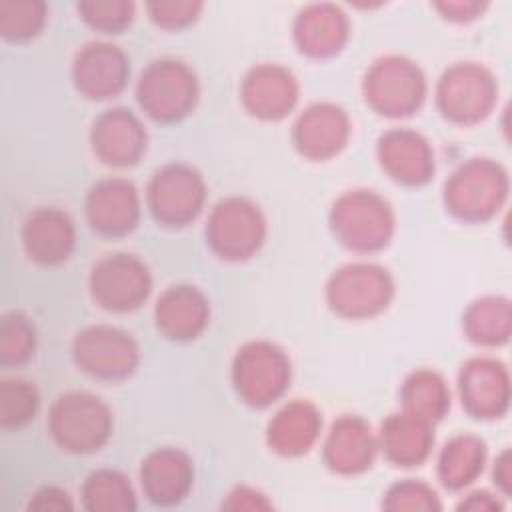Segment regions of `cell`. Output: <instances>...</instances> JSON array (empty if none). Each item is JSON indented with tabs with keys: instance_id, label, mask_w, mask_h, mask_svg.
Returning a JSON list of instances; mask_svg holds the SVG:
<instances>
[{
	"instance_id": "cell-8",
	"label": "cell",
	"mask_w": 512,
	"mask_h": 512,
	"mask_svg": "<svg viewBox=\"0 0 512 512\" xmlns=\"http://www.w3.org/2000/svg\"><path fill=\"white\" fill-rule=\"evenodd\" d=\"M74 358L82 370L100 378H122L130 374L138 360L134 340L118 328L92 326L78 334Z\"/></svg>"
},
{
	"instance_id": "cell-15",
	"label": "cell",
	"mask_w": 512,
	"mask_h": 512,
	"mask_svg": "<svg viewBox=\"0 0 512 512\" xmlns=\"http://www.w3.org/2000/svg\"><path fill=\"white\" fill-rule=\"evenodd\" d=\"M86 212L94 230L104 234L128 232L138 218L136 190L126 180H102L90 190Z\"/></svg>"
},
{
	"instance_id": "cell-31",
	"label": "cell",
	"mask_w": 512,
	"mask_h": 512,
	"mask_svg": "<svg viewBox=\"0 0 512 512\" xmlns=\"http://www.w3.org/2000/svg\"><path fill=\"white\" fill-rule=\"evenodd\" d=\"M34 326L26 316L10 312L0 322V362L4 366L22 364L34 352Z\"/></svg>"
},
{
	"instance_id": "cell-18",
	"label": "cell",
	"mask_w": 512,
	"mask_h": 512,
	"mask_svg": "<svg viewBox=\"0 0 512 512\" xmlns=\"http://www.w3.org/2000/svg\"><path fill=\"white\" fill-rule=\"evenodd\" d=\"M348 138L346 114L330 104L310 106L294 126V140L302 154L326 158L336 154Z\"/></svg>"
},
{
	"instance_id": "cell-10",
	"label": "cell",
	"mask_w": 512,
	"mask_h": 512,
	"mask_svg": "<svg viewBox=\"0 0 512 512\" xmlns=\"http://www.w3.org/2000/svg\"><path fill=\"white\" fill-rule=\"evenodd\" d=\"M504 174L488 162H470L446 182V204L462 218L490 214L504 194Z\"/></svg>"
},
{
	"instance_id": "cell-19",
	"label": "cell",
	"mask_w": 512,
	"mask_h": 512,
	"mask_svg": "<svg viewBox=\"0 0 512 512\" xmlns=\"http://www.w3.org/2000/svg\"><path fill=\"white\" fill-rule=\"evenodd\" d=\"M326 462L332 470L342 474H354L366 470L376 452L374 436L356 416H344L334 422L326 440Z\"/></svg>"
},
{
	"instance_id": "cell-23",
	"label": "cell",
	"mask_w": 512,
	"mask_h": 512,
	"mask_svg": "<svg viewBox=\"0 0 512 512\" xmlns=\"http://www.w3.org/2000/svg\"><path fill=\"white\" fill-rule=\"evenodd\" d=\"M430 424L432 422L406 410L402 414H392L382 424L380 432V442L388 458L402 466L420 464L434 442Z\"/></svg>"
},
{
	"instance_id": "cell-12",
	"label": "cell",
	"mask_w": 512,
	"mask_h": 512,
	"mask_svg": "<svg viewBox=\"0 0 512 512\" xmlns=\"http://www.w3.org/2000/svg\"><path fill=\"white\" fill-rule=\"evenodd\" d=\"M494 98L492 78L476 66H456L438 86V102L446 116L468 122L482 118Z\"/></svg>"
},
{
	"instance_id": "cell-28",
	"label": "cell",
	"mask_w": 512,
	"mask_h": 512,
	"mask_svg": "<svg viewBox=\"0 0 512 512\" xmlns=\"http://www.w3.org/2000/svg\"><path fill=\"white\" fill-rule=\"evenodd\" d=\"M482 462L484 444L472 436H458L444 446L438 460V474L448 488H462L476 478Z\"/></svg>"
},
{
	"instance_id": "cell-32",
	"label": "cell",
	"mask_w": 512,
	"mask_h": 512,
	"mask_svg": "<svg viewBox=\"0 0 512 512\" xmlns=\"http://www.w3.org/2000/svg\"><path fill=\"white\" fill-rule=\"evenodd\" d=\"M44 22L42 2H0V32L6 40H26L34 36Z\"/></svg>"
},
{
	"instance_id": "cell-16",
	"label": "cell",
	"mask_w": 512,
	"mask_h": 512,
	"mask_svg": "<svg viewBox=\"0 0 512 512\" xmlns=\"http://www.w3.org/2000/svg\"><path fill=\"white\" fill-rule=\"evenodd\" d=\"M128 76L124 54L110 44L86 46L74 64L76 86L90 98H108L122 90Z\"/></svg>"
},
{
	"instance_id": "cell-30",
	"label": "cell",
	"mask_w": 512,
	"mask_h": 512,
	"mask_svg": "<svg viewBox=\"0 0 512 512\" xmlns=\"http://www.w3.org/2000/svg\"><path fill=\"white\" fill-rule=\"evenodd\" d=\"M38 410V394L26 380L0 382V424L2 428H20L34 418Z\"/></svg>"
},
{
	"instance_id": "cell-34",
	"label": "cell",
	"mask_w": 512,
	"mask_h": 512,
	"mask_svg": "<svg viewBox=\"0 0 512 512\" xmlns=\"http://www.w3.org/2000/svg\"><path fill=\"white\" fill-rule=\"evenodd\" d=\"M80 10L84 12V18L98 28L104 30H116L130 22L132 4L126 2H90L82 4Z\"/></svg>"
},
{
	"instance_id": "cell-21",
	"label": "cell",
	"mask_w": 512,
	"mask_h": 512,
	"mask_svg": "<svg viewBox=\"0 0 512 512\" xmlns=\"http://www.w3.org/2000/svg\"><path fill=\"white\" fill-rule=\"evenodd\" d=\"M242 94L252 114L280 118L294 106L298 88L292 74L284 68L260 66L248 74Z\"/></svg>"
},
{
	"instance_id": "cell-7",
	"label": "cell",
	"mask_w": 512,
	"mask_h": 512,
	"mask_svg": "<svg viewBox=\"0 0 512 512\" xmlns=\"http://www.w3.org/2000/svg\"><path fill=\"white\" fill-rule=\"evenodd\" d=\"M206 236L224 258H246L262 244L264 218L252 202L230 198L214 208Z\"/></svg>"
},
{
	"instance_id": "cell-33",
	"label": "cell",
	"mask_w": 512,
	"mask_h": 512,
	"mask_svg": "<svg viewBox=\"0 0 512 512\" xmlns=\"http://www.w3.org/2000/svg\"><path fill=\"white\" fill-rule=\"evenodd\" d=\"M384 506L388 510H438L440 502L426 484L402 482L388 490Z\"/></svg>"
},
{
	"instance_id": "cell-36",
	"label": "cell",
	"mask_w": 512,
	"mask_h": 512,
	"mask_svg": "<svg viewBox=\"0 0 512 512\" xmlns=\"http://www.w3.org/2000/svg\"><path fill=\"white\" fill-rule=\"evenodd\" d=\"M200 8V4H154L152 10H154V18L158 22H164V24H182V22H188L190 18H194L196 10Z\"/></svg>"
},
{
	"instance_id": "cell-11",
	"label": "cell",
	"mask_w": 512,
	"mask_h": 512,
	"mask_svg": "<svg viewBox=\"0 0 512 512\" xmlns=\"http://www.w3.org/2000/svg\"><path fill=\"white\" fill-rule=\"evenodd\" d=\"M150 208L166 224H184L200 212L204 186L200 176L186 166H166L150 184Z\"/></svg>"
},
{
	"instance_id": "cell-3",
	"label": "cell",
	"mask_w": 512,
	"mask_h": 512,
	"mask_svg": "<svg viewBox=\"0 0 512 512\" xmlns=\"http://www.w3.org/2000/svg\"><path fill=\"white\" fill-rule=\"evenodd\" d=\"M366 100L388 116L414 112L424 100V76L406 58L390 56L378 60L364 82Z\"/></svg>"
},
{
	"instance_id": "cell-37",
	"label": "cell",
	"mask_w": 512,
	"mask_h": 512,
	"mask_svg": "<svg viewBox=\"0 0 512 512\" xmlns=\"http://www.w3.org/2000/svg\"><path fill=\"white\" fill-rule=\"evenodd\" d=\"M28 508L30 510H70L72 504H70L66 492H62L54 486H46L34 494Z\"/></svg>"
},
{
	"instance_id": "cell-4",
	"label": "cell",
	"mask_w": 512,
	"mask_h": 512,
	"mask_svg": "<svg viewBox=\"0 0 512 512\" xmlns=\"http://www.w3.org/2000/svg\"><path fill=\"white\" fill-rule=\"evenodd\" d=\"M290 380V364L284 352L268 342L244 346L234 360V384L238 394L252 406L276 400Z\"/></svg>"
},
{
	"instance_id": "cell-5",
	"label": "cell",
	"mask_w": 512,
	"mask_h": 512,
	"mask_svg": "<svg viewBox=\"0 0 512 512\" xmlns=\"http://www.w3.org/2000/svg\"><path fill=\"white\" fill-rule=\"evenodd\" d=\"M138 100L156 120H178L196 102L194 74L180 62H154L140 78Z\"/></svg>"
},
{
	"instance_id": "cell-14",
	"label": "cell",
	"mask_w": 512,
	"mask_h": 512,
	"mask_svg": "<svg viewBox=\"0 0 512 512\" xmlns=\"http://www.w3.org/2000/svg\"><path fill=\"white\" fill-rule=\"evenodd\" d=\"M382 166L404 184H422L434 172V156L428 142L412 130H392L378 142Z\"/></svg>"
},
{
	"instance_id": "cell-29",
	"label": "cell",
	"mask_w": 512,
	"mask_h": 512,
	"mask_svg": "<svg viewBox=\"0 0 512 512\" xmlns=\"http://www.w3.org/2000/svg\"><path fill=\"white\" fill-rule=\"evenodd\" d=\"M84 506L88 510H134V492L128 480L114 470H98L84 484Z\"/></svg>"
},
{
	"instance_id": "cell-35",
	"label": "cell",
	"mask_w": 512,
	"mask_h": 512,
	"mask_svg": "<svg viewBox=\"0 0 512 512\" xmlns=\"http://www.w3.org/2000/svg\"><path fill=\"white\" fill-rule=\"evenodd\" d=\"M498 308H496V300H484V302H476V306L468 312V328L472 338L482 340V342H496V334H498ZM508 318V316H502Z\"/></svg>"
},
{
	"instance_id": "cell-20",
	"label": "cell",
	"mask_w": 512,
	"mask_h": 512,
	"mask_svg": "<svg viewBox=\"0 0 512 512\" xmlns=\"http://www.w3.org/2000/svg\"><path fill=\"white\" fill-rule=\"evenodd\" d=\"M142 488L156 504L180 502L192 484L190 460L178 450H158L142 464Z\"/></svg>"
},
{
	"instance_id": "cell-27",
	"label": "cell",
	"mask_w": 512,
	"mask_h": 512,
	"mask_svg": "<svg viewBox=\"0 0 512 512\" xmlns=\"http://www.w3.org/2000/svg\"><path fill=\"white\" fill-rule=\"evenodd\" d=\"M404 410L428 422L442 418L450 406V394L444 380L430 370H418L404 382L402 388Z\"/></svg>"
},
{
	"instance_id": "cell-13",
	"label": "cell",
	"mask_w": 512,
	"mask_h": 512,
	"mask_svg": "<svg viewBox=\"0 0 512 512\" xmlns=\"http://www.w3.org/2000/svg\"><path fill=\"white\" fill-rule=\"evenodd\" d=\"M94 152L108 164H132L146 148V132L130 110H108L94 122Z\"/></svg>"
},
{
	"instance_id": "cell-17",
	"label": "cell",
	"mask_w": 512,
	"mask_h": 512,
	"mask_svg": "<svg viewBox=\"0 0 512 512\" xmlns=\"http://www.w3.org/2000/svg\"><path fill=\"white\" fill-rule=\"evenodd\" d=\"M22 242L32 260L40 264H56L70 254L74 246V228L64 212L56 208H38L24 222Z\"/></svg>"
},
{
	"instance_id": "cell-25",
	"label": "cell",
	"mask_w": 512,
	"mask_h": 512,
	"mask_svg": "<svg viewBox=\"0 0 512 512\" xmlns=\"http://www.w3.org/2000/svg\"><path fill=\"white\" fill-rule=\"evenodd\" d=\"M492 360H472L460 376L462 402L474 414H496L506 404V378Z\"/></svg>"
},
{
	"instance_id": "cell-1",
	"label": "cell",
	"mask_w": 512,
	"mask_h": 512,
	"mask_svg": "<svg viewBox=\"0 0 512 512\" xmlns=\"http://www.w3.org/2000/svg\"><path fill=\"white\" fill-rule=\"evenodd\" d=\"M50 432L70 452L98 450L110 434V412L100 398L88 392L60 396L50 410Z\"/></svg>"
},
{
	"instance_id": "cell-26",
	"label": "cell",
	"mask_w": 512,
	"mask_h": 512,
	"mask_svg": "<svg viewBox=\"0 0 512 512\" xmlns=\"http://www.w3.org/2000/svg\"><path fill=\"white\" fill-rule=\"evenodd\" d=\"M296 38L302 52L326 56L336 52L346 38V20L338 8L312 6L300 14Z\"/></svg>"
},
{
	"instance_id": "cell-38",
	"label": "cell",
	"mask_w": 512,
	"mask_h": 512,
	"mask_svg": "<svg viewBox=\"0 0 512 512\" xmlns=\"http://www.w3.org/2000/svg\"><path fill=\"white\" fill-rule=\"evenodd\" d=\"M238 494L242 496V500L236 496H230V502L226 506H230V508H266L268 506L266 502H260L262 496L256 492H248V490L240 488Z\"/></svg>"
},
{
	"instance_id": "cell-22",
	"label": "cell",
	"mask_w": 512,
	"mask_h": 512,
	"mask_svg": "<svg viewBox=\"0 0 512 512\" xmlns=\"http://www.w3.org/2000/svg\"><path fill=\"white\" fill-rule=\"evenodd\" d=\"M208 306L204 296L192 286H172L156 306L158 328L170 338H194L206 324Z\"/></svg>"
},
{
	"instance_id": "cell-2",
	"label": "cell",
	"mask_w": 512,
	"mask_h": 512,
	"mask_svg": "<svg viewBox=\"0 0 512 512\" xmlns=\"http://www.w3.org/2000/svg\"><path fill=\"white\" fill-rule=\"evenodd\" d=\"M390 206L376 194L356 190L342 196L332 210V228L338 238L356 250H376L392 234Z\"/></svg>"
},
{
	"instance_id": "cell-24",
	"label": "cell",
	"mask_w": 512,
	"mask_h": 512,
	"mask_svg": "<svg viewBox=\"0 0 512 512\" xmlns=\"http://www.w3.org/2000/svg\"><path fill=\"white\" fill-rule=\"evenodd\" d=\"M320 414L308 402L284 406L268 426V442L280 454H302L318 436Z\"/></svg>"
},
{
	"instance_id": "cell-9",
	"label": "cell",
	"mask_w": 512,
	"mask_h": 512,
	"mask_svg": "<svg viewBox=\"0 0 512 512\" xmlns=\"http://www.w3.org/2000/svg\"><path fill=\"white\" fill-rule=\"evenodd\" d=\"M92 294L110 310L136 308L150 290L146 266L128 254H114L100 260L92 270Z\"/></svg>"
},
{
	"instance_id": "cell-6",
	"label": "cell",
	"mask_w": 512,
	"mask_h": 512,
	"mask_svg": "<svg viewBox=\"0 0 512 512\" xmlns=\"http://www.w3.org/2000/svg\"><path fill=\"white\" fill-rule=\"evenodd\" d=\"M392 280L372 264H350L338 270L328 284V300L344 316H370L386 308Z\"/></svg>"
}]
</instances>
